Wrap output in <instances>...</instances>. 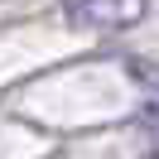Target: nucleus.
Here are the masks:
<instances>
[{"instance_id":"f257e3e1","label":"nucleus","mask_w":159,"mask_h":159,"mask_svg":"<svg viewBox=\"0 0 159 159\" xmlns=\"http://www.w3.org/2000/svg\"><path fill=\"white\" fill-rule=\"evenodd\" d=\"M77 29H130L145 20V0H58Z\"/></svg>"},{"instance_id":"f03ea898","label":"nucleus","mask_w":159,"mask_h":159,"mask_svg":"<svg viewBox=\"0 0 159 159\" xmlns=\"http://www.w3.org/2000/svg\"><path fill=\"white\" fill-rule=\"evenodd\" d=\"M125 72L140 82V92L159 106V68H154V63H149V58H125Z\"/></svg>"}]
</instances>
